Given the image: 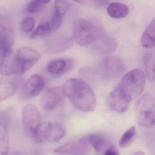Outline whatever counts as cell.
Instances as JSON below:
<instances>
[{"instance_id":"6da1fadb","label":"cell","mask_w":155,"mask_h":155,"mask_svg":"<svg viewBox=\"0 0 155 155\" xmlns=\"http://www.w3.org/2000/svg\"><path fill=\"white\" fill-rule=\"evenodd\" d=\"M62 90L65 96L78 110L91 112L95 109V95L92 87L84 80L69 78L66 81Z\"/></svg>"},{"instance_id":"7a4b0ae2","label":"cell","mask_w":155,"mask_h":155,"mask_svg":"<svg viewBox=\"0 0 155 155\" xmlns=\"http://www.w3.org/2000/svg\"><path fill=\"white\" fill-rule=\"evenodd\" d=\"M146 82L144 72L141 69H134L123 76L113 91L124 101L130 104L133 100L138 98L142 94Z\"/></svg>"},{"instance_id":"3957f363","label":"cell","mask_w":155,"mask_h":155,"mask_svg":"<svg viewBox=\"0 0 155 155\" xmlns=\"http://www.w3.org/2000/svg\"><path fill=\"white\" fill-rule=\"evenodd\" d=\"M137 122L142 127L150 128L155 123V100L153 97L146 94L141 97L134 106Z\"/></svg>"},{"instance_id":"277c9868","label":"cell","mask_w":155,"mask_h":155,"mask_svg":"<svg viewBox=\"0 0 155 155\" xmlns=\"http://www.w3.org/2000/svg\"><path fill=\"white\" fill-rule=\"evenodd\" d=\"M22 123L25 133L33 141L39 143L38 133L41 124V117L38 108L32 104L24 107Z\"/></svg>"},{"instance_id":"5b68a950","label":"cell","mask_w":155,"mask_h":155,"mask_svg":"<svg viewBox=\"0 0 155 155\" xmlns=\"http://www.w3.org/2000/svg\"><path fill=\"white\" fill-rule=\"evenodd\" d=\"M99 35L95 26L85 19L75 21L73 28V37L78 45H89L95 41Z\"/></svg>"},{"instance_id":"8992f818","label":"cell","mask_w":155,"mask_h":155,"mask_svg":"<svg viewBox=\"0 0 155 155\" xmlns=\"http://www.w3.org/2000/svg\"><path fill=\"white\" fill-rule=\"evenodd\" d=\"M98 69L101 75L108 80L116 79L123 75L126 70L125 63L120 57L108 56L99 64Z\"/></svg>"},{"instance_id":"52a82bcc","label":"cell","mask_w":155,"mask_h":155,"mask_svg":"<svg viewBox=\"0 0 155 155\" xmlns=\"http://www.w3.org/2000/svg\"><path fill=\"white\" fill-rule=\"evenodd\" d=\"M14 31L11 21L5 15H0V55L12 52L15 42Z\"/></svg>"},{"instance_id":"ba28073f","label":"cell","mask_w":155,"mask_h":155,"mask_svg":"<svg viewBox=\"0 0 155 155\" xmlns=\"http://www.w3.org/2000/svg\"><path fill=\"white\" fill-rule=\"evenodd\" d=\"M66 131L63 126L58 123L45 122L42 124L38 130L39 143H55L64 137Z\"/></svg>"},{"instance_id":"9c48e42d","label":"cell","mask_w":155,"mask_h":155,"mask_svg":"<svg viewBox=\"0 0 155 155\" xmlns=\"http://www.w3.org/2000/svg\"><path fill=\"white\" fill-rule=\"evenodd\" d=\"M62 88L58 87L48 88L41 97L40 104L44 110L53 111L63 106L65 101Z\"/></svg>"},{"instance_id":"30bf717a","label":"cell","mask_w":155,"mask_h":155,"mask_svg":"<svg viewBox=\"0 0 155 155\" xmlns=\"http://www.w3.org/2000/svg\"><path fill=\"white\" fill-rule=\"evenodd\" d=\"M15 55L21 74L28 71L41 57V54L37 51L27 46L19 48Z\"/></svg>"},{"instance_id":"8fae6325","label":"cell","mask_w":155,"mask_h":155,"mask_svg":"<svg viewBox=\"0 0 155 155\" xmlns=\"http://www.w3.org/2000/svg\"><path fill=\"white\" fill-rule=\"evenodd\" d=\"M44 87L43 78L39 74H34L23 86L21 95L24 98H33L39 95L43 90Z\"/></svg>"},{"instance_id":"7c38bea8","label":"cell","mask_w":155,"mask_h":155,"mask_svg":"<svg viewBox=\"0 0 155 155\" xmlns=\"http://www.w3.org/2000/svg\"><path fill=\"white\" fill-rule=\"evenodd\" d=\"M93 50L99 54L106 55L114 52L117 48L116 41L107 35H98L95 41Z\"/></svg>"},{"instance_id":"4fadbf2b","label":"cell","mask_w":155,"mask_h":155,"mask_svg":"<svg viewBox=\"0 0 155 155\" xmlns=\"http://www.w3.org/2000/svg\"><path fill=\"white\" fill-rule=\"evenodd\" d=\"M9 117L6 113L0 112V154L5 155L9 153L10 140L8 134Z\"/></svg>"},{"instance_id":"5bb4252c","label":"cell","mask_w":155,"mask_h":155,"mask_svg":"<svg viewBox=\"0 0 155 155\" xmlns=\"http://www.w3.org/2000/svg\"><path fill=\"white\" fill-rule=\"evenodd\" d=\"M0 72L3 75L20 74V68L16 55L11 52L1 57L0 60Z\"/></svg>"},{"instance_id":"9a60e30c","label":"cell","mask_w":155,"mask_h":155,"mask_svg":"<svg viewBox=\"0 0 155 155\" xmlns=\"http://www.w3.org/2000/svg\"><path fill=\"white\" fill-rule=\"evenodd\" d=\"M74 65V61L69 58L57 59L49 63L46 66L48 72L53 74H61L70 71Z\"/></svg>"},{"instance_id":"2e32d148","label":"cell","mask_w":155,"mask_h":155,"mask_svg":"<svg viewBox=\"0 0 155 155\" xmlns=\"http://www.w3.org/2000/svg\"><path fill=\"white\" fill-rule=\"evenodd\" d=\"M72 43L69 39H61L50 41L45 47L46 52L50 54H57L65 51L71 47Z\"/></svg>"},{"instance_id":"e0dca14e","label":"cell","mask_w":155,"mask_h":155,"mask_svg":"<svg viewBox=\"0 0 155 155\" xmlns=\"http://www.w3.org/2000/svg\"><path fill=\"white\" fill-rule=\"evenodd\" d=\"M107 13L112 18L122 19L126 17L129 13V9L124 4L119 2H113L110 4L107 7Z\"/></svg>"},{"instance_id":"ac0fdd59","label":"cell","mask_w":155,"mask_h":155,"mask_svg":"<svg viewBox=\"0 0 155 155\" xmlns=\"http://www.w3.org/2000/svg\"><path fill=\"white\" fill-rule=\"evenodd\" d=\"M142 45L146 48H153L155 45V21L149 24L145 30L141 40Z\"/></svg>"},{"instance_id":"d6986e66","label":"cell","mask_w":155,"mask_h":155,"mask_svg":"<svg viewBox=\"0 0 155 155\" xmlns=\"http://www.w3.org/2000/svg\"><path fill=\"white\" fill-rule=\"evenodd\" d=\"M90 144L96 152L103 151L109 144V140L106 136L100 133H94L88 136Z\"/></svg>"},{"instance_id":"ffe728a7","label":"cell","mask_w":155,"mask_h":155,"mask_svg":"<svg viewBox=\"0 0 155 155\" xmlns=\"http://www.w3.org/2000/svg\"><path fill=\"white\" fill-rule=\"evenodd\" d=\"M91 146L88 136L84 137L74 142L70 155H88L91 152Z\"/></svg>"},{"instance_id":"44dd1931","label":"cell","mask_w":155,"mask_h":155,"mask_svg":"<svg viewBox=\"0 0 155 155\" xmlns=\"http://www.w3.org/2000/svg\"><path fill=\"white\" fill-rule=\"evenodd\" d=\"M17 87V84L14 81H0V101L9 98L14 94Z\"/></svg>"},{"instance_id":"7402d4cb","label":"cell","mask_w":155,"mask_h":155,"mask_svg":"<svg viewBox=\"0 0 155 155\" xmlns=\"http://www.w3.org/2000/svg\"><path fill=\"white\" fill-rule=\"evenodd\" d=\"M145 68L147 76L150 82L155 80V56L153 53H148L144 57Z\"/></svg>"},{"instance_id":"603a6c76","label":"cell","mask_w":155,"mask_h":155,"mask_svg":"<svg viewBox=\"0 0 155 155\" xmlns=\"http://www.w3.org/2000/svg\"><path fill=\"white\" fill-rule=\"evenodd\" d=\"M52 31L50 23L47 21H43L37 26L36 29L32 33L31 38L32 39L38 37L47 36Z\"/></svg>"},{"instance_id":"cb8c5ba5","label":"cell","mask_w":155,"mask_h":155,"mask_svg":"<svg viewBox=\"0 0 155 155\" xmlns=\"http://www.w3.org/2000/svg\"><path fill=\"white\" fill-rule=\"evenodd\" d=\"M136 134V129L134 126L131 127L123 134L119 141V146L121 148H125L132 143Z\"/></svg>"},{"instance_id":"d4e9b609","label":"cell","mask_w":155,"mask_h":155,"mask_svg":"<svg viewBox=\"0 0 155 155\" xmlns=\"http://www.w3.org/2000/svg\"><path fill=\"white\" fill-rule=\"evenodd\" d=\"M51 0H32L26 6L27 12L31 13H36L42 10Z\"/></svg>"},{"instance_id":"484cf974","label":"cell","mask_w":155,"mask_h":155,"mask_svg":"<svg viewBox=\"0 0 155 155\" xmlns=\"http://www.w3.org/2000/svg\"><path fill=\"white\" fill-rule=\"evenodd\" d=\"M70 4L65 0H56L54 3V13L63 17L70 8Z\"/></svg>"},{"instance_id":"4316f807","label":"cell","mask_w":155,"mask_h":155,"mask_svg":"<svg viewBox=\"0 0 155 155\" xmlns=\"http://www.w3.org/2000/svg\"><path fill=\"white\" fill-rule=\"evenodd\" d=\"M35 21L32 17H26L23 20L21 25L22 31L25 33L31 32L33 30Z\"/></svg>"},{"instance_id":"83f0119b","label":"cell","mask_w":155,"mask_h":155,"mask_svg":"<svg viewBox=\"0 0 155 155\" xmlns=\"http://www.w3.org/2000/svg\"><path fill=\"white\" fill-rule=\"evenodd\" d=\"M104 155H119V153L115 147L111 146L106 148L105 151Z\"/></svg>"},{"instance_id":"f1b7e54d","label":"cell","mask_w":155,"mask_h":155,"mask_svg":"<svg viewBox=\"0 0 155 155\" xmlns=\"http://www.w3.org/2000/svg\"><path fill=\"white\" fill-rule=\"evenodd\" d=\"M95 5L97 7H102L105 6L109 0H92Z\"/></svg>"},{"instance_id":"f546056e","label":"cell","mask_w":155,"mask_h":155,"mask_svg":"<svg viewBox=\"0 0 155 155\" xmlns=\"http://www.w3.org/2000/svg\"><path fill=\"white\" fill-rule=\"evenodd\" d=\"M5 155H23L21 152H17V151H14V152L8 153L7 154Z\"/></svg>"},{"instance_id":"4dcf8cb0","label":"cell","mask_w":155,"mask_h":155,"mask_svg":"<svg viewBox=\"0 0 155 155\" xmlns=\"http://www.w3.org/2000/svg\"><path fill=\"white\" fill-rule=\"evenodd\" d=\"M132 155H145V154L142 151H138V152H136Z\"/></svg>"},{"instance_id":"1f68e13d","label":"cell","mask_w":155,"mask_h":155,"mask_svg":"<svg viewBox=\"0 0 155 155\" xmlns=\"http://www.w3.org/2000/svg\"><path fill=\"white\" fill-rule=\"evenodd\" d=\"M73 1H76L78 3H83L84 2L85 0H73Z\"/></svg>"}]
</instances>
